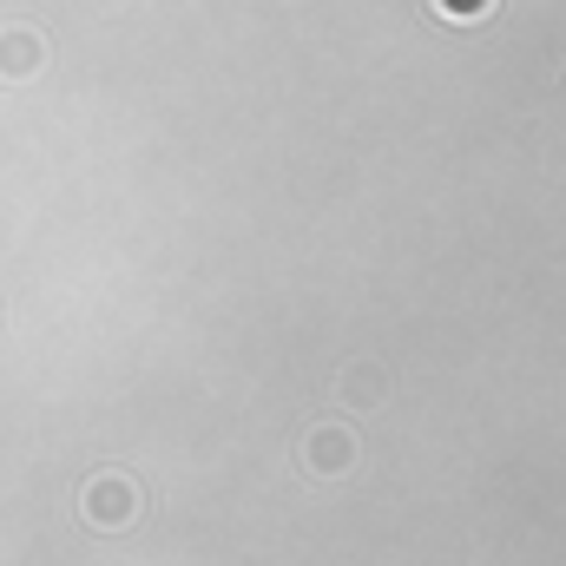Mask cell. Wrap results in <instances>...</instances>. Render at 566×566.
Listing matches in <instances>:
<instances>
[{
	"mask_svg": "<svg viewBox=\"0 0 566 566\" xmlns=\"http://www.w3.org/2000/svg\"><path fill=\"white\" fill-rule=\"evenodd\" d=\"M80 507H86V521H93V527L119 534V527H133V521H139V488H133L126 474H93V481H86V494H80Z\"/></svg>",
	"mask_w": 566,
	"mask_h": 566,
	"instance_id": "cell-1",
	"label": "cell"
},
{
	"mask_svg": "<svg viewBox=\"0 0 566 566\" xmlns=\"http://www.w3.org/2000/svg\"><path fill=\"white\" fill-rule=\"evenodd\" d=\"M303 468L323 474V481H329V474H349V468H356V434L343 422H316L303 434Z\"/></svg>",
	"mask_w": 566,
	"mask_h": 566,
	"instance_id": "cell-2",
	"label": "cell"
},
{
	"mask_svg": "<svg viewBox=\"0 0 566 566\" xmlns=\"http://www.w3.org/2000/svg\"><path fill=\"white\" fill-rule=\"evenodd\" d=\"M40 33H0V73L7 80H33L40 73Z\"/></svg>",
	"mask_w": 566,
	"mask_h": 566,
	"instance_id": "cell-3",
	"label": "cell"
},
{
	"mask_svg": "<svg viewBox=\"0 0 566 566\" xmlns=\"http://www.w3.org/2000/svg\"><path fill=\"white\" fill-rule=\"evenodd\" d=\"M382 396H389V382H382L376 369H363V363H356V369H349V382H343V402H349V409H369V402H382Z\"/></svg>",
	"mask_w": 566,
	"mask_h": 566,
	"instance_id": "cell-4",
	"label": "cell"
},
{
	"mask_svg": "<svg viewBox=\"0 0 566 566\" xmlns=\"http://www.w3.org/2000/svg\"><path fill=\"white\" fill-rule=\"evenodd\" d=\"M434 7H448V13H461V20H474V13H481L488 0H434Z\"/></svg>",
	"mask_w": 566,
	"mask_h": 566,
	"instance_id": "cell-5",
	"label": "cell"
}]
</instances>
